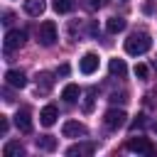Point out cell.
<instances>
[{
	"instance_id": "6da1fadb",
	"label": "cell",
	"mask_w": 157,
	"mask_h": 157,
	"mask_svg": "<svg viewBox=\"0 0 157 157\" xmlns=\"http://www.w3.org/2000/svg\"><path fill=\"white\" fill-rule=\"evenodd\" d=\"M150 47H152V37L147 32H135L125 39V52L130 56H140V54L150 52Z\"/></svg>"
},
{
	"instance_id": "ffe728a7",
	"label": "cell",
	"mask_w": 157,
	"mask_h": 157,
	"mask_svg": "<svg viewBox=\"0 0 157 157\" xmlns=\"http://www.w3.org/2000/svg\"><path fill=\"white\" fill-rule=\"evenodd\" d=\"M135 76H137V78H147V66H145V64H137V66H135Z\"/></svg>"
},
{
	"instance_id": "cb8c5ba5",
	"label": "cell",
	"mask_w": 157,
	"mask_h": 157,
	"mask_svg": "<svg viewBox=\"0 0 157 157\" xmlns=\"http://www.w3.org/2000/svg\"><path fill=\"white\" fill-rule=\"evenodd\" d=\"M0 132H7V120H5V118L0 120Z\"/></svg>"
},
{
	"instance_id": "7c38bea8",
	"label": "cell",
	"mask_w": 157,
	"mask_h": 157,
	"mask_svg": "<svg viewBox=\"0 0 157 157\" xmlns=\"http://www.w3.org/2000/svg\"><path fill=\"white\" fill-rule=\"evenodd\" d=\"M44 0H25V12L27 15H32V17H39L42 12H44Z\"/></svg>"
},
{
	"instance_id": "d6986e66",
	"label": "cell",
	"mask_w": 157,
	"mask_h": 157,
	"mask_svg": "<svg viewBox=\"0 0 157 157\" xmlns=\"http://www.w3.org/2000/svg\"><path fill=\"white\" fill-rule=\"evenodd\" d=\"M39 78H42V86H37V88H39L42 93H47V91H49V86H52V76H49V74H42Z\"/></svg>"
},
{
	"instance_id": "7402d4cb",
	"label": "cell",
	"mask_w": 157,
	"mask_h": 157,
	"mask_svg": "<svg viewBox=\"0 0 157 157\" xmlns=\"http://www.w3.org/2000/svg\"><path fill=\"white\" fill-rule=\"evenodd\" d=\"M88 5H91L93 10H98V7H103V5H108V0H88Z\"/></svg>"
},
{
	"instance_id": "e0dca14e",
	"label": "cell",
	"mask_w": 157,
	"mask_h": 157,
	"mask_svg": "<svg viewBox=\"0 0 157 157\" xmlns=\"http://www.w3.org/2000/svg\"><path fill=\"white\" fill-rule=\"evenodd\" d=\"M105 29H108L110 34H118V32L125 29V20H123V17H110V20L105 22Z\"/></svg>"
},
{
	"instance_id": "9c48e42d",
	"label": "cell",
	"mask_w": 157,
	"mask_h": 157,
	"mask_svg": "<svg viewBox=\"0 0 157 157\" xmlns=\"http://www.w3.org/2000/svg\"><path fill=\"white\" fill-rule=\"evenodd\" d=\"M56 118H59V110H56V105H44V108H42V113H39V123H42L44 128L54 125V123H56Z\"/></svg>"
},
{
	"instance_id": "ba28073f",
	"label": "cell",
	"mask_w": 157,
	"mask_h": 157,
	"mask_svg": "<svg viewBox=\"0 0 157 157\" xmlns=\"http://www.w3.org/2000/svg\"><path fill=\"white\" fill-rule=\"evenodd\" d=\"M78 69H81V74H93V71L98 69V56H96L93 52L83 54L81 61H78Z\"/></svg>"
},
{
	"instance_id": "44dd1931",
	"label": "cell",
	"mask_w": 157,
	"mask_h": 157,
	"mask_svg": "<svg viewBox=\"0 0 157 157\" xmlns=\"http://www.w3.org/2000/svg\"><path fill=\"white\" fill-rule=\"evenodd\" d=\"M91 108H93V91H88V96H86V101H83V110L91 113Z\"/></svg>"
},
{
	"instance_id": "8992f818",
	"label": "cell",
	"mask_w": 157,
	"mask_h": 157,
	"mask_svg": "<svg viewBox=\"0 0 157 157\" xmlns=\"http://www.w3.org/2000/svg\"><path fill=\"white\" fill-rule=\"evenodd\" d=\"M5 83L12 86V88H25L27 86V76H25V71L10 69V71H5Z\"/></svg>"
},
{
	"instance_id": "3957f363",
	"label": "cell",
	"mask_w": 157,
	"mask_h": 157,
	"mask_svg": "<svg viewBox=\"0 0 157 157\" xmlns=\"http://www.w3.org/2000/svg\"><path fill=\"white\" fill-rule=\"evenodd\" d=\"M103 123H105V128H110V130H118V128H123V125L128 123V115H125V110L110 108V110H105V115H103Z\"/></svg>"
},
{
	"instance_id": "5b68a950",
	"label": "cell",
	"mask_w": 157,
	"mask_h": 157,
	"mask_svg": "<svg viewBox=\"0 0 157 157\" xmlns=\"http://www.w3.org/2000/svg\"><path fill=\"white\" fill-rule=\"evenodd\" d=\"M128 150H130V152H137V155H152V152H155V147H152L150 140H145V137H130V140H128Z\"/></svg>"
},
{
	"instance_id": "7a4b0ae2",
	"label": "cell",
	"mask_w": 157,
	"mask_h": 157,
	"mask_svg": "<svg viewBox=\"0 0 157 157\" xmlns=\"http://www.w3.org/2000/svg\"><path fill=\"white\" fill-rule=\"evenodd\" d=\"M37 37H39V44H42V47H52V44L56 42V25H54L52 20L42 22V25H39Z\"/></svg>"
},
{
	"instance_id": "d4e9b609",
	"label": "cell",
	"mask_w": 157,
	"mask_h": 157,
	"mask_svg": "<svg viewBox=\"0 0 157 157\" xmlns=\"http://www.w3.org/2000/svg\"><path fill=\"white\" fill-rule=\"evenodd\" d=\"M155 130H157V128H155Z\"/></svg>"
},
{
	"instance_id": "2e32d148",
	"label": "cell",
	"mask_w": 157,
	"mask_h": 157,
	"mask_svg": "<svg viewBox=\"0 0 157 157\" xmlns=\"http://www.w3.org/2000/svg\"><path fill=\"white\" fill-rule=\"evenodd\" d=\"M37 147L44 150V152H52V150H56V137H52V135H42V137H37Z\"/></svg>"
},
{
	"instance_id": "4fadbf2b",
	"label": "cell",
	"mask_w": 157,
	"mask_h": 157,
	"mask_svg": "<svg viewBox=\"0 0 157 157\" xmlns=\"http://www.w3.org/2000/svg\"><path fill=\"white\" fill-rule=\"evenodd\" d=\"M2 155H5V157H20V155H25V147H22L17 140H10V142H5Z\"/></svg>"
},
{
	"instance_id": "5bb4252c",
	"label": "cell",
	"mask_w": 157,
	"mask_h": 157,
	"mask_svg": "<svg viewBox=\"0 0 157 157\" xmlns=\"http://www.w3.org/2000/svg\"><path fill=\"white\" fill-rule=\"evenodd\" d=\"M108 69H110V74L118 76V78H123V76L128 74V66H125L123 59H110V61H108Z\"/></svg>"
},
{
	"instance_id": "30bf717a",
	"label": "cell",
	"mask_w": 157,
	"mask_h": 157,
	"mask_svg": "<svg viewBox=\"0 0 157 157\" xmlns=\"http://www.w3.org/2000/svg\"><path fill=\"white\" fill-rule=\"evenodd\" d=\"M15 125L22 132H32V115H29V110H17L15 113Z\"/></svg>"
},
{
	"instance_id": "8fae6325",
	"label": "cell",
	"mask_w": 157,
	"mask_h": 157,
	"mask_svg": "<svg viewBox=\"0 0 157 157\" xmlns=\"http://www.w3.org/2000/svg\"><path fill=\"white\" fill-rule=\"evenodd\" d=\"M93 150H96V147H93L91 142H78V145H71V147L66 150V155H69V157H76V155L81 157V155H93Z\"/></svg>"
},
{
	"instance_id": "ac0fdd59",
	"label": "cell",
	"mask_w": 157,
	"mask_h": 157,
	"mask_svg": "<svg viewBox=\"0 0 157 157\" xmlns=\"http://www.w3.org/2000/svg\"><path fill=\"white\" fill-rule=\"evenodd\" d=\"M54 10H56L59 15L71 12V10H74V0H54Z\"/></svg>"
},
{
	"instance_id": "277c9868",
	"label": "cell",
	"mask_w": 157,
	"mask_h": 157,
	"mask_svg": "<svg viewBox=\"0 0 157 157\" xmlns=\"http://www.w3.org/2000/svg\"><path fill=\"white\" fill-rule=\"evenodd\" d=\"M25 39H27V32H25V29H10V32L5 34V52L20 49V47L25 44Z\"/></svg>"
},
{
	"instance_id": "52a82bcc",
	"label": "cell",
	"mask_w": 157,
	"mask_h": 157,
	"mask_svg": "<svg viewBox=\"0 0 157 157\" xmlns=\"http://www.w3.org/2000/svg\"><path fill=\"white\" fill-rule=\"evenodd\" d=\"M61 132H64V137H83L86 135V125L78 123V120H66Z\"/></svg>"
},
{
	"instance_id": "9a60e30c",
	"label": "cell",
	"mask_w": 157,
	"mask_h": 157,
	"mask_svg": "<svg viewBox=\"0 0 157 157\" xmlns=\"http://www.w3.org/2000/svg\"><path fill=\"white\" fill-rule=\"evenodd\" d=\"M78 86L76 83H69V86H64V91H61V98L66 101V103H76V98H78Z\"/></svg>"
},
{
	"instance_id": "603a6c76",
	"label": "cell",
	"mask_w": 157,
	"mask_h": 157,
	"mask_svg": "<svg viewBox=\"0 0 157 157\" xmlns=\"http://www.w3.org/2000/svg\"><path fill=\"white\" fill-rule=\"evenodd\" d=\"M66 74H69V66H66V64H64V66H59V76H66Z\"/></svg>"
}]
</instances>
